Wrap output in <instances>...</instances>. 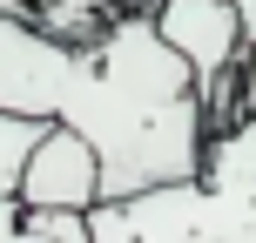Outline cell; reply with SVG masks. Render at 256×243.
Listing matches in <instances>:
<instances>
[{
  "mask_svg": "<svg viewBox=\"0 0 256 243\" xmlns=\"http://www.w3.org/2000/svg\"><path fill=\"white\" fill-rule=\"evenodd\" d=\"M0 108L68 122L102 155V196H135L202 169L209 102L155 14H115L94 41H61L0 7Z\"/></svg>",
  "mask_w": 256,
  "mask_h": 243,
  "instance_id": "6da1fadb",
  "label": "cell"
},
{
  "mask_svg": "<svg viewBox=\"0 0 256 243\" xmlns=\"http://www.w3.org/2000/svg\"><path fill=\"white\" fill-rule=\"evenodd\" d=\"M94 243H256V108L209 128L202 169L88 209Z\"/></svg>",
  "mask_w": 256,
  "mask_h": 243,
  "instance_id": "7a4b0ae2",
  "label": "cell"
},
{
  "mask_svg": "<svg viewBox=\"0 0 256 243\" xmlns=\"http://www.w3.org/2000/svg\"><path fill=\"white\" fill-rule=\"evenodd\" d=\"M155 27H162V41L196 68L202 102H209V122H216L222 75H230V68L243 61V48H250L243 14H236L230 0H162V7H155Z\"/></svg>",
  "mask_w": 256,
  "mask_h": 243,
  "instance_id": "3957f363",
  "label": "cell"
},
{
  "mask_svg": "<svg viewBox=\"0 0 256 243\" xmlns=\"http://www.w3.org/2000/svg\"><path fill=\"white\" fill-rule=\"evenodd\" d=\"M14 196L20 203H48V209H94L102 203V155H94V142L68 122H48V135L34 142Z\"/></svg>",
  "mask_w": 256,
  "mask_h": 243,
  "instance_id": "277c9868",
  "label": "cell"
},
{
  "mask_svg": "<svg viewBox=\"0 0 256 243\" xmlns=\"http://www.w3.org/2000/svg\"><path fill=\"white\" fill-rule=\"evenodd\" d=\"M40 135H48V122H40V115L0 108V203L20 189V169H27V155H34V142H40Z\"/></svg>",
  "mask_w": 256,
  "mask_h": 243,
  "instance_id": "5b68a950",
  "label": "cell"
},
{
  "mask_svg": "<svg viewBox=\"0 0 256 243\" xmlns=\"http://www.w3.org/2000/svg\"><path fill=\"white\" fill-rule=\"evenodd\" d=\"M230 7H236V14H243V34L256 41V0H230Z\"/></svg>",
  "mask_w": 256,
  "mask_h": 243,
  "instance_id": "8992f818",
  "label": "cell"
}]
</instances>
